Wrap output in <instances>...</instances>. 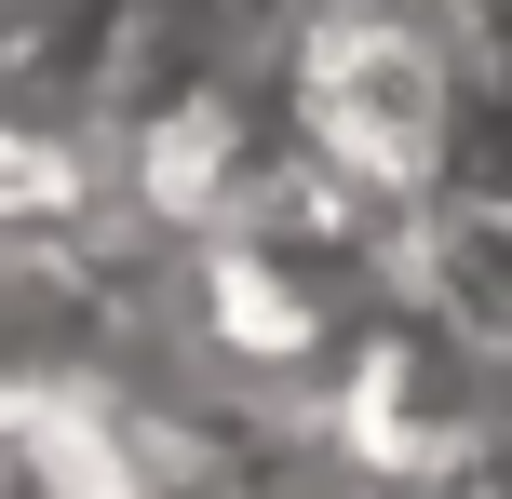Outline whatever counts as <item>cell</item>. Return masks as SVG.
I'll return each mask as SVG.
<instances>
[{
    "instance_id": "1",
    "label": "cell",
    "mask_w": 512,
    "mask_h": 499,
    "mask_svg": "<svg viewBox=\"0 0 512 499\" xmlns=\"http://www.w3.org/2000/svg\"><path fill=\"white\" fill-rule=\"evenodd\" d=\"M283 135L364 216H418L459 189L486 135V68L432 0H310L283 41Z\"/></svg>"
}]
</instances>
